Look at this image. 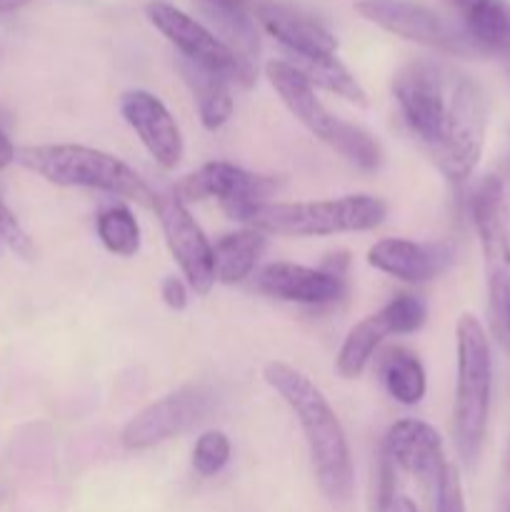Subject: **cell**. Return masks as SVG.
Listing matches in <instances>:
<instances>
[{
    "mask_svg": "<svg viewBox=\"0 0 510 512\" xmlns=\"http://www.w3.org/2000/svg\"><path fill=\"white\" fill-rule=\"evenodd\" d=\"M388 208L375 195H343L310 203H258L245 213L243 223L260 233L288 238H318L335 233H363L378 228Z\"/></svg>",
    "mask_w": 510,
    "mask_h": 512,
    "instance_id": "cell-4",
    "label": "cell"
},
{
    "mask_svg": "<svg viewBox=\"0 0 510 512\" xmlns=\"http://www.w3.org/2000/svg\"><path fill=\"white\" fill-rule=\"evenodd\" d=\"M28 3L30 0H0V13H10V10H18Z\"/></svg>",
    "mask_w": 510,
    "mask_h": 512,
    "instance_id": "cell-37",
    "label": "cell"
},
{
    "mask_svg": "<svg viewBox=\"0 0 510 512\" xmlns=\"http://www.w3.org/2000/svg\"><path fill=\"white\" fill-rule=\"evenodd\" d=\"M433 510L435 512H465L463 485H460V475H458V468H455V465L448 463V468H445L438 488H435Z\"/></svg>",
    "mask_w": 510,
    "mask_h": 512,
    "instance_id": "cell-30",
    "label": "cell"
},
{
    "mask_svg": "<svg viewBox=\"0 0 510 512\" xmlns=\"http://www.w3.org/2000/svg\"><path fill=\"white\" fill-rule=\"evenodd\" d=\"M485 128H488V103L483 90L468 75H455L448 115L438 140L428 148L445 178L460 183L473 173L483 153Z\"/></svg>",
    "mask_w": 510,
    "mask_h": 512,
    "instance_id": "cell-6",
    "label": "cell"
},
{
    "mask_svg": "<svg viewBox=\"0 0 510 512\" xmlns=\"http://www.w3.org/2000/svg\"><path fill=\"white\" fill-rule=\"evenodd\" d=\"M98 238L105 248L120 258H133L140 250V225L135 215L123 205L105 208L95 220Z\"/></svg>",
    "mask_w": 510,
    "mask_h": 512,
    "instance_id": "cell-26",
    "label": "cell"
},
{
    "mask_svg": "<svg viewBox=\"0 0 510 512\" xmlns=\"http://www.w3.org/2000/svg\"><path fill=\"white\" fill-rule=\"evenodd\" d=\"M395 460L390 458L388 450L380 445L378 458H375L373 470V488H370V512H390L395 505Z\"/></svg>",
    "mask_w": 510,
    "mask_h": 512,
    "instance_id": "cell-29",
    "label": "cell"
},
{
    "mask_svg": "<svg viewBox=\"0 0 510 512\" xmlns=\"http://www.w3.org/2000/svg\"><path fill=\"white\" fill-rule=\"evenodd\" d=\"M155 213L163 228L165 243L173 253L175 263L183 270L185 280L195 293H210L215 283L213 245L208 243L200 225L188 213L183 200L175 193H155Z\"/></svg>",
    "mask_w": 510,
    "mask_h": 512,
    "instance_id": "cell-12",
    "label": "cell"
},
{
    "mask_svg": "<svg viewBox=\"0 0 510 512\" xmlns=\"http://www.w3.org/2000/svg\"><path fill=\"white\" fill-rule=\"evenodd\" d=\"M255 20L273 35L293 60H313L338 55V40L320 20L295 5L278 0H255Z\"/></svg>",
    "mask_w": 510,
    "mask_h": 512,
    "instance_id": "cell-14",
    "label": "cell"
},
{
    "mask_svg": "<svg viewBox=\"0 0 510 512\" xmlns=\"http://www.w3.org/2000/svg\"><path fill=\"white\" fill-rule=\"evenodd\" d=\"M145 15L153 23V28L173 45L180 53V58L190 60V63L208 68L213 73L223 75L230 83L240 85V88H250L258 75L250 73L233 50L218 38L210 28L193 18V15L183 13L175 5L165 3V0H153L145 5Z\"/></svg>",
    "mask_w": 510,
    "mask_h": 512,
    "instance_id": "cell-7",
    "label": "cell"
},
{
    "mask_svg": "<svg viewBox=\"0 0 510 512\" xmlns=\"http://www.w3.org/2000/svg\"><path fill=\"white\" fill-rule=\"evenodd\" d=\"M383 448L388 450L395 465L418 478V483L430 490V495L435 493L445 468H448V460L443 455V440L433 425L415 418L398 420L385 433Z\"/></svg>",
    "mask_w": 510,
    "mask_h": 512,
    "instance_id": "cell-15",
    "label": "cell"
},
{
    "mask_svg": "<svg viewBox=\"0 0 510 512\" xmlns=\"http://www.w3.org/2000/svg\"><path fill=\"white\" fill-rule=\"evenodd\" d=\"M378 373L390 398L400 405H418L425 398L428 380L418 355L408 348H385L378 358Z\"/></svg>",
    "mask_w": 510,
    "mask_h": 512,
    "instance_id": "cell-24",
    "label": "cell"
},
{
    "mask_svg": "<svg viewBox=\"0 0 510 512\" xmlns=\"http://www.w3.org/2000/svg\"><path fill=\"white\" fill-rule=\"evenodd\" d=\"M230 440L220 430H208L198 438L193 448V470L200 478H213L228 465Z\"/></svg>",
    "mask_w": 510,
    "mask_h": 512,
    "instance_id": "cell-28",
    "label": "cell"
},
{
    "mask_svg": "<svg viewBox=\"0 0 510 512\" xmlns=\"http://www.w3.org/2000/svg\"><path fill=\"white\" fill-rule=\"evenodd\" d=\"M18 160L25 170L40 175L60 188H90L135 200L143 208H153L155 193L150 185L115 155L85 145H28L18 150Z\"/></svg>",
    "mask_w": 510,
    "mask_h": 512,
    "instance_id": "cell-2",
    "label": "cell"
},
{
    "mask_svg": "<svg viewBox=\"0 0 510 512\" xmlns=\"http://www.w3.org/2000/svg\"><path fill=\"white\" fill-rule=\"evenodd\" d=\"M15 158H18V150H15L13 140L8 138V133H3V130H0V170L8 168Z\"/></svg>",
    "mask_w": 510,
    "mask_h": 512,
    "instance_id": "cell-34",
    "label": "cell"
},
{
    "mask_svg": "<svg viewBox=\"0 0 510 512\" xmlns=\"http://www.w3.org/2000/svg\"><path fill=\"white\" fill-rule=\"evenodd\" d=\"M355 13L368 23L383 28L385 33L398 35L408 43H418L450 55L475 53L465 30L455 28L450 20H445L428 5L410 3V0H358Z\"/></svg>",
    "mask_w": 510,
    "mask_h": 512,
    "instance_id": "cell-9",
    "label": "cell"
},
{
    "mask_svg": "<svg viewBox=\"0 0 510 512\" xmlns=\"http://www.w3.org/2000/svg\"><path fill=\"white\" fill-rule=\"evenodd\" d=\"M275 188H278V180L270 178V175H255L233 163L215 160V163H205L195 173L185 175L175 185V195L183 203L205 198L220 200L225 213L243 223L245 213L253 205L265 203V198L273 195Z\"/></svg>",
    "mask_w": 510,
    "mask_h": 512,
    "instance_id": "cell-10",
    "label": "cell"
},
{
    "mask_svg": "<svg viewBox=\"0 0 510 512\" xmlns=\"http://www.w3.org/2000/svg\"><path fill=\"white\" fill-rule=\"evenodd\" d=\"M470 208L488 278L490 330L510 350V180L505 175H485L473 190Z\"/></svg>",
    "mask_w": 510,
    "mask_h": 512,
    "instance_id": "cell-3",
    "label": "cell"
},
{
    "mask_svg": "<svg viewBox=\"0 0 510 512\" xmlns=\"http://www.w3.org/2000/svg\"><path fill=\"white\" fill-rule=\"evenodd\" d=\"M0 238H5V243H8L10 248L20 255V258L30 260L35 255L33 243H30V238L25 235V230L20 228L18 220H15V215L10 213L8 205H5L3 200H0Z\"/></svg>",
    "mask_w": 510,
    "mask_h": 512,
    "instance_id": "cell-31",
    "label": "cell"
},
{
    "mask_svg": "<svg viewBox=\"0 0 510 512\" xmlns=\"http://www.w3.org/2000/svg\"><path fill=\"white\" fill-rule=\"evenodd\" d=\"M328 145H333L348 163H353L360 170H375L383 160L378 140L360 125L345 123V120H340Z\"/></svg>",
    "mask_w": 510,
    "mask_h": 512,
    "instance_id": "cell-27",
    "label": "cell"
},
{
    "mask_svg": "<svg viewBox=\"0 0 510 512\" xmlns=\"http://www.w3.org/2000/svg\"><path fill=\"white\" fill-rule=\"evenodd\" d=\"M455 75L433 60H410L395 73L393 93L403 110L405 123L425 143V148L438 140L443 120L448 115Z\"/></svg>",
    "mask_w": 510,
    "mask_h": 512,
    "instance_id": "cell-8",
    "label": "cell"
},
{
    "mask_svg": "<svg viewBox=\"0 0 510 512\" xmlns=\"http://www.w3.org/2000/svg\"><path fill=\"white\" fill-rule=\"evenodd\" d=\"M463 30L475 53L510 58V3L508 0H478L463 15Z\"/></svg>",
    "mask_w": 510,
    "mask_h": 512,
    "instance_id": "cell-22",
    "label": "cell"
},
{
    "mask_svg": "<svg viewBox=\"0 0 510 512\" xmlns=\"http://www.w3.org/2000/svg\"><path fill=\"white\" fill-rule=\"evenodd\" d=\"M390 512H418V508H415V503L410 498H398Z\"/></svg>",
    "mask_w": 510,
    "mask_h": 512,
    "instance_id": "cell-36",
    "label": "cell"
},
{
    "mask_svg": "<svg viewBox=\"0 0 510 512\" xmlns=\"http://www.w3.org/2000/svg\"><path fill=\"white\" fill-rule=\"evenodd\" d=\"M288 63L295 65V68H298L310 83L318 85V88L330 90V93L340 95V98L350 100V103L355 105L368 103L365 90L360 88V83L353 78V73L340 63L338 55H325V58L313 60H288Z\"/></svg>",
    "mask_w": 510,
    "mask_h": 512,
    "instance_id": "cell-25",
    "label": "cell"
},
{
    "mask_svg": "<svg viewBox=\"0 0 510 512\" xmlns=\"http://www.w3.org/2000/svg\"><path fill=\"white\" fill-rule=\"evenodd\" d=\"M500 512H510V443L503 465V485H500Z\"/></svg>",
    "mask_w": 510,
    "mask_h": 512,
    "instance_id": "cell-33",
    "label": "cell"
},
{
    "mask_svg": "<svg viewBox=\"0 0 510 512\" xmlns=\"http://www.w3.org/2000/svg\"><path fill=\"white\" fill-rule=\"evenodd\" d=\"M425 318H428V310L418 295H398L388 305H383L378 313L368 315L363 323L350 330L345 343L340 345L335 368L345 380L358 378L388 335L415 333V330L423 328Z\"/></svg>",
    "mask_w": 510,
    "mask_h": 512,
    "instance_id": "cell-11",
    "label": "cell"
},
{
    "mask_svg": "<svg viewBox=\"0 0 510 512\" xmlns=\"http://www.w3.org/2000/svg\"><path fill=\"white\" fill-rule=\"evenodd\" d=\"M198 13L208 20L213 33L228 45L235 58L258 75L260 38L255 28V0H193Z\"/></svg>",
    "mask_w": 510,
    "mask_h": 512,
    "instance_id": "cell-19",
    "label": "cell"
},
{
    "mask_svg": "<svg viewBox=\"0 0 510 512\" xmlns=\"http://www.w3.org/2000/svg\"><path fill=\"white\" fill-rule=\"evenodd\" d=\"M178 73L183 75L185 85H188L190 95L198 108L200 123L208 130H218L228 123L233 115V93H230V80L223 75L213 73L208 68L190 63V60L178 58Z\"/></svg>",
    "mask_w": 510,
    "mask_h": 512,
    "instance_id": "cell-21",
    "label": "cell"
},
{
    "mask_svg": "<svg viewBox=\"0 0 510 512\" xmlns=\"http://www.w3.org/2000/svg\"><path fill=\"white\" fill-rule=\"evenodd\" d=\"M210 395L203 388H180L165 398L155 400L148 408L140 410L120 433V443L125 450H145L153 445L165 443L175 435L185 433L190 425L203 420L208 410Z\"/></svg>",
    "mask_w": 510,
    "mask_h": 512,
    "instance_id": "cell-13",
    "label": "cell"
},
{
    "mask_svg": "<svg viewBox=\"0 0 510 512\" xmlns=\"http://www.w3.org/2000/svg\"><path fill=\"white\" fill-rule=\"evenodd\" d=\"M160 298L170 310H183L188 305V288L180 278H165L160 285Z\"/></svg>",
    "mask_w": 510,
    "mask_h": 512,
    "instance_id": "cell-32",
    "label": "cell"
},
{
    "mask_svg": "<svg viewBox=\"0 0 510 512\" xmlns=\"http://www.w3.org/2000/svg\"><path fill=\"white\" fill-rule=\"evenodd\" d=\"M455 253L448 243H413V240L388 238L368 250V263L375 270L405 283H428L438 278L453 263Z\"/></svg>",
    "mask_w": 510,
    "mask_h": 512,
    "instance_id": "cell-17",
    "label": "cell"
},
{
    "mask_svg": "<svg viewBox=\"0 0 510 512\" xmlns=\"http://www.w3.org/2000/svg\"><path fill=\"white\" fill-rule=\"evenodd\" d=\"M265 250V238L260 230L245 228L238 233H228L213 245L215 280L225 285L243 283L258 265Z\"/></svg>",
    "mask_w": 510,
    "mask_h": 512,
    "instance_id": "cell-23",
    "label": "cell"
},
{
    "mask_svg": "<svg viewBox=\"0 0 510 512\" xmlns=\"http://www.w3.org/2000/svg\"><path fill=\"white\" fill-rule=\"evenodd\" d=\"M445 3H448V5H450V8H453V10H455V13H458V15H460V18H463V15H465V13H468V10H470V8H473V5H475V3H478V0H445Z\"/></svg>",
    "mask_w": 510,
    "mask_h": 512,
    "instance_id": "cell-35",
    "label": "cell"
},
{
    "mask_svg": "<svg viewBox=\"0 0 510 512\" xmlns=\"http://www.w3.org/2000/svg\"><path fill=\"white\" fill-rule=\"evenodd\" d=\"M255 288L270 298L300 305H325L343 295L345 280L323 268H305L295 263H270L255 278Z\"/></svg>",
    "mask_w": 510,
    "mask_h": 512,
    "instance_id": "cell-18",
    "label": "cell"
},
{
    "mask_svg": "<svg viewBox=\"0 0 510 512\" xmlns=\"http://www.w3.org/2000/svg\"><path fill=\"white\" fill-rule=\"evenodd\" d=\"M263 378L298 418L323 495L333 505H345L353 495V460L343 425L323 390L308 375L285 363L265 365Z\"/></svg>",
    "mask_w": 510,
    "mask_h": 512,
    "instance_id": "cell-1",
    "label": "cell"
},
{
    "mask_svg": "<svg viewBox=\"0 0 510 512\" xmlns=\"http://www.w3.org/2000/svg\"><path fill=\"white\" fill-rule=\"evenodd\" d=\"M503 168L505 173L510 175V135H508V150H505V158H503Z\"/></svg>",
    "mask_w": 510,
    "mask_h": 512,
    "instance_id": "cell-38",
    "label": "cell"
},
{
    "mask_svg": "<svg viewBox=\"0 0 510 512\" xmlns=\"http://www.w3.org/2000/svg\"><path fill=\"white\" fill-rule=\"evenodd\" d=\"M265 78L270 80V85H273L275 93L280 95L285 108H288L310 133L318 135L323 143H330L340 120L333 118V113L320 103L318 95H315V85L310 83L295 65H290L288 60H270V63L265 65Z\"/></svg>",
    "mask_w": 510,
    "mask_h": 512,
    "instance_id": "cell-20",
    "label": "cell"
},
{
    "mask_svg": "<svg viewBox=\"0 0 510 512\" xmlns=\"http://www.w3.org/2000/svg\"><path fill=\"white\" fill-rule=\"evenodd\" d=\"M493 390V360L485 328L475 315L458 320V383H455L453 430L465 465H473L483 448Z\"/></svg>",
    "mask_w": 510,
    "mask_h": 512,
    "instance_id": "cell-5",
    "label": "cell"
},
{
    "mask_svg": "<svg viewBox=\"0 0 510 512\" xmlns=\"http://www.w3.org/2000/svg\"><path fill=\"white\" fill-rule=\"evenodd\" d=\"M120 113L125 123L138 133L140 143L145 145L160 168L170 170L183 158V135L178 123L165 108L163 100L155 98L148 90H128L120 98Z\"/></svg>",
    "mask_w": 510,
    "mask_h": 512,
    "instance_id": "cell-16",
    "label": "cell"
}]
</instances>
